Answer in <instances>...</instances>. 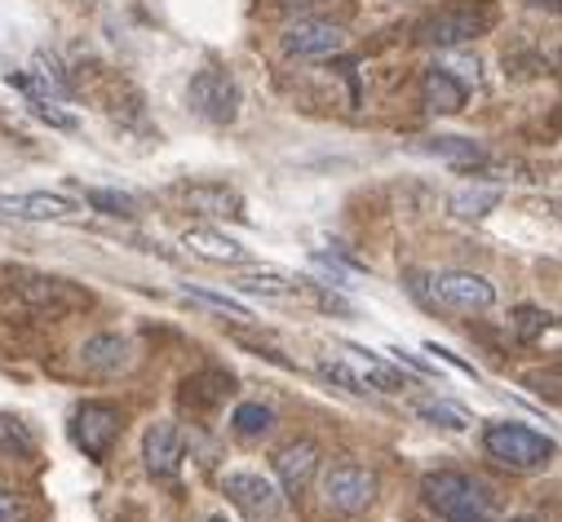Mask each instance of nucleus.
<instances>
[{
  "label": "nucleus",
  "mask_w": 562,
  "mask_h": 522,
  "mask_svg": "<svg viewBox=\"0 0 562 522\" xmlns=\"http://www.w3.org/2000/svg\"><path fill=\"white\" fill-rule=\"evenodd\" d=\"M93 297L76 288L71 280L36 275V271H10L0 266V319L32 315V319H67L76 310H89Z\"/></svg>",
  "instance_id": "nucleus-1"
},
{
  "label": "nucleus",
  "mask_w": 562,
  "mask_h": 522,
  "mask_svg": "<svg viewBox=\"0 0 562 522\" xmlns=\"http://www.w3.org/2000/svg\"><path fill=\"white\" fill-rule=\"evenodd\" d=\"M483 447L492 461L509 465V469H540L553 461V439L518 425V421H496L483 430Z\"/></svg>",
  "instance_id": "nucleus-2"
},
{
  "label": "nucleus",
  "mask_w": 562,
  "mask_h": 522,
  "mask_svg": "<svg viewBox=\"0 0 562 522\" xmlns=\"http://www.w3.org/2000/svg\"><path fill=\"white\" fill-rule=\"evenodd\" d=\"M187 102H191V111H195L200 120H209V124H231V120L239 115V84H235L231 71L204 67V71L191 76Z\"/></svg>",
  "instance_id": "nucleus-3"
},
{
  "label": "nucleus",
  "mask_w": 562,
  "mask_h": 522,
  "mask_svg": "<svg viewBox=\"0 0 562 522\" xmlns=\"http://www.w3.org/2000/svg\"><path fill=\"white\" fill-rule=\"evenodd\" d=\"M492 23H496L492 10L452 5V10H439V14H430L426 23H420V27H416V41H420V45H435V49H457V45L483 36Z\"/></svg>",
  "instance_id": "nucleus-4"
},
{
  "label": "nucleus",
  "mask_w": 562,
  "mask_h": 522,
  "mask_svg": "<svg viewBox=\"0 0 562 522\" xmlns=\"http://www.w3.org/2000/svg\"><path fill=\"white\" fill-rule=\"evenodd\" d=\"M120 434V412L111 404H85L71 417V439L89 461H102Z\"/></svg>",
  "instance_id": "nucleus-5"
},
{
  "label": "nucleus",
  "mask_w": 562,
  "mask_h": 522,
  "mask_svg": "<svg viewBox=\"0 0 562 522\" xmlns=\"http://www.w3.org/2000/svg\"><path fill=\"white\" fill-rule=\"evenodd\" d=\"M346 49V27L328 23V19H297L284 32V54L293 58H333Z\"/></svg>",
  "instance_id": "nucleus-6"
},
{
  "label": "nucleus",
  "mask_w": 562,
  "mask_h": 522,
  "mask_svg": "<svg viewBox=\"0 0 562 522\" xmlns=\"http://www.w3.org/2000/svg\"><path fill=\"white\" fill-rule=\"evenodd\" d=\"M324 496L341 513H363L372 504V496H376V474L363 469V465H337L324 478Z\"/></svg>",
  "instance_id": "nucleus-7"
},
{
  "label": "nucleus",
  "mask_w": 562,
  "mask_h": 522,
  "mask_svg": "<svg viewBox=\"0 0 562 522\" xmlns=\"http://www.w3.org/2000/svg\"><path fill=\"white\" fill-rule=\"evenodd\" d=\"M435 302L448 306V310H487L496 302V288L483 280V275H470V271H448V275H435Z\"/></svg>",
  "instance_id": "nucleus-8"
},
{
  "label": "nucleus",
  "mask_w": 562,
  "mask_h": 522,
  "mask_svg": "<svg viewBox=\"0 0 562 522\" xmlns=\"http://www.w3.org/2000/svg\"><path fill=\"white\" fill-rule=\"evenodd\" d=\"M0 213L19 222H67L80 213V200L58 191H27V195H0Z\"/></svg>",
  "instance_id": "nucleus-9"
},
{
  "label": "nucleus",
  "mask_w": 562,
  "mask_h": 522,
  "mask_svg": "<svg viewBox=\"0 0 562 522\" xmlns=\"http://www.w3.org/2000/svg\"><path fill=\"white\" fill-rule=\"evenodd\" d=\"M222 491L231 496V504H239L248 518H274L279 509H284V496H279V487L261 474H226Z\"/></svg>",
  "instance_id": "nucleus-10"
},
{
  "label": "nucleus",
  "mask_w": 562,
  "mask_h": 522,
  "mask_svg": "<svg viewBox=\"0 0 562 522\" xmlns=\"http://www.w3.org/2000/svg\"><path fill=\"white\" fill-rule=\"evenodd\" d=\"M182 452H187V443H182V430L173 421H156L143 439V461L156 478H173L182 469Z\"/></svg>",
  "instance_id": "nucleus-11"
},
{
  "label": "nucleus",
  "mask_w": 562,
  "mask_h": 522,
  "mask_svg": "<svg viewBox=\"0 0 562 522\" xmlns=\"http://www.w3.org/2000/svg\"><path fill=\"white\" fill-rule=\"evenodd\" d=\"M315 469H319V447L306 443V439L274 452V474H279V487H284L289 496H302L311 487Z\"/></svg>",
  "instance_id": "nucleus-12"
},
{
  "label": "nucleus",
  "mask_w": 562,
  "mask_h": 522,
  "mask_svg": "<svg viewBox=\"0 0 562 522\" xmlns=\"http://www.w3.org/2000/svg\"><path fill=\"white\" fill-rule=\"evenodd\" d=\"M80 363L85 372H98V376H115L133 363V341L128 337H115V332H98L80 345Z\"/></svg>",
  "instance_id": "nucleus-13"
},
{
  "label": "nucleus",
  "mask_w": 562,
  "mask_h": 522,
  "mask_svg": "<svg viewBox=\"0 0 562 522\" xmlns=\"http://www.w3.org/2000/svg\"><path fill=\"white\" fill-rule=\"evenodd\" d=\"M182 200L191 213H204V217H231V222H244V195L222 186V182H200V186H182Z\"/></svg>",
  "instance_id": "nucleus-14"
},
{
  "label": "nucleus",
  "mask_w": 562,
  "mask_h": 522,
  "mask_svg": "<svg viewBox=\"0 0 562 522\" xmlns=\"http://www.w3.org/2000/svg\"><path fill=\"white\" fill-rule=\"evenodd\" d=\"M182 248L195 252V257H204V261H217V266H239V261H248V248H244L239 239L213 230V226L187 230V235H182Z\"/></svg>",
  "instance_id": "nucleus-15"
},
{
  "label": "nucleus",
  "mask_w": 562,
  "mask_h": 522,
  "mask_svg": "<svg viewBox=\"0 0 562 522\" xmlns=\"http://www.w3.org/2000/svg\"><path fill=\"white\" fill-rule=\"evenodd\" d=\"M470 491H474V483H470L465 474H457V469L426 474V483H420V496H426V504L439 509V513H452Z\"/></svg>",
  "instance_id": "nucleus-16"
},
{
  "label": "nucleus",
  "mask_w": 562,
  "mask_h": 522,
  "mask_svg": "<svg viewBox=\"0 0 562 522\" xmlns=\"http://www.w3.org/2000/svg\"><path fill=\"white\" fill-rule=\"evenodd\" d=\"M420 89H426V106L435 115H457L465 106V84L452 71H443V67L426 71V84H420Z\"/></svg>",
  "instance_id": "nucleus-17"
},
{
  "label": "nucleus",
  "mask_w": 562,
  "mask_h": 522,
  "mask_svg": "<svg viewBox=\"0 0 562 522\" xmlns=\"http://www.w3.org/2000/svg\"><path fill=\"white\" fill-rule=\"evenodd\" d=\"M346 359L368 376L372 389H381V395H398V389H407V376H403L398 367H390L385 359H376V354H368V350H359V345H346Z\"/></svg>",
  "instance_id": "nucleus-18"
},
{
  "label": "nucleus",
  "mask_w": 562,
  "mask_h": 522,
  "mask_svg": "<svg viewBox=\"0 0 562 522\" xmlns=\"http://www.w3.org/2000/svg\"><path fill=\"white\" fill-rule=\"evenodd\" d=\"M231 385H235L231 372H204V376H191L182 385V399L195 404V408H213V404H222L231 395Z\"/></svg>",
  "instance_id": "nucleus-19"
},
{
  "label": "nucleus",
  "mask_w": 562,
  "mask_h": 522,
  "mask_svg": "<svg viewBox=\"0 0 562 522\" xmlns=\"http://www.w3.org/2000/svg\"><path fill=\"white\" fill-rule=\"evenodd\" d=\"M426 151L452 160L457 169H479L487 160V151L479 143H470V138H426Z\"/></svg>",
  "instance_id": "nucleus-20"
},
{
  "label": "nucleus",
  "mask_w": 562,
  "mask_h": 522,
  "mask_svg": "<svg viewBox=\"0 0 562 522\" xmlns=\"http://www.w3.org/2000/svg\"><path fill=\"white\" fill-rule=\"evenodd\" d=\"M501 204V186H461L452 195V213L457 217H487Z\"/></svg>",
  "instance_id": "nucleus-21"
},
{
  "label": "nucleus",
  "mask_w": 562,
  "mask_h": 522,
  "mask_svg": "<svg viewBox=\"0 0 562 522\" xmlns=\"http://www.w3.org/2000/svg\"><path fill=\"white\" fill-rule=\"evenodd\" d=\"M235 288H239V293H252V297H293L302 284L274 275V271H257V275H239Z\"/></svg>",
  "instance_id": "nucleus-22"
},
{
  "label": "nucleus",
  "mask_w": 562,
  "mask_h": 522,
  "mask_svg": "<svg viewBox=\"0 0 562 522\" xmlns=\"http://www.w3.org/2000/svg\"><path fill=\"white\" fill-rule=\"evenodd\" d=\"M231 425H235L239 439H261V434L274 430V412L266 404H239L235 417H231Z\"/></svg>",
  "instance_id": "nucleus-23"
},
{
  "label": "nucleus",
  "mask_w": 562,
  "mask_h": 522,
  "mask_svg": "<svg viewBox=\"0 0 562 522\" xmlns=\"http://www.w3.org/2000/svg\"><path fill=\"white\" fill-rule=\"evenodd\" d=\"M32 452H36L32 430H27L19 417L0 412V456H32Z\"/></svg>",
  "instance_id": "nucleus-24"
},
{
  "label": "nucleus",
  "mask_w": 562,
  "mask_h": 522,
  "mask_svg": "<svg viewBox=\"0 0 562 522\" xmlns=\"http://www.w3.org/2000/svg\"><path fill=\"white\" fill-rule=\"evenodd\" d=\"M416 417H420V421H430V425H443V430H470V412L457 408V404H443V399L416 404Z\"/></svg>",
  "instance_id": "nucleus-25"
},
{
  "label": "nucleus",
  "mask_w": 562,
  "mask_h": 522,
  "mask_svg": "<svg viewBox=\"0 0 562 522\" xmlns=\"http://www.w3.org/2000/svg\"><path fill=\"white\" fill-rule=\"evenodd\" d=\"M448 522H492V496H487V487L483 483H474V491L452 509V513H443Z\"/></svg>",
  "instance_id": "nucleus-26"
},
{
  "label": "nucleus",
  "mask_w": 562,
  "mask_h": 522,
  "mask_svg": "<svg viewBox=\"0 0 562 522\" xmlns=\"http://www.w3.org/2000/svg\"><path fill=\"white\" fill-rule=\"evenodd\" d=\"M549 324H553V315H544V310H536V306H518L514 319H509V328H514L518 341H536V337H544Z\"/></svg>",
  "instance_id": "nucleus-27"
},
{
  "label": "nucleus",
  "mask_w": 562,
  "mask_h": 522,
  "mask_svg": "<svg viewBox=\"0 0 562 522\" xmlns=\"http://www.w3.org/2000/svg\"><path fill=\"white\" fill-rule=\"evenodd\" d=\"M27 106H32V115L36 120H45V124H54V128H76V115H67L54 98H41V93H27Z\"/></svg>",
  "instance_id": "nucleus-28"
},
{
  "label": "nucleus",
  "mask_w": 562,
  "mask_h": 522,
  "mask_svg": "<svg viewBox=\"0 0 562 522\" xmlns=\"http://www.w3.org/2000/svg\"><path fill=\"white\" fill-rule=\"evenodd\" d=\"M191 297L195 302H204V306H213V310H226L231 319H252V310L248 306H239L235 297H226V293H209V288H191Z\"/></svg>",
  "instance_id": "nucleus-29"
},
{
  "label": "nucleus",
  "mask_w": 562,
  "mask_h": 522,
  "mask_svg": "<svg viewBox=\"0 0 562 522\" xmlns=\"http://www.w3.org/2000/svg\"><path fill=\"white\" fill-rule=\"evenodd\" d=\"M89 204L93 208H102V213H115V217H133V200L128 195H120V191H89Z\"/></svg>",
  "instance_id": "nucleus-30"
},
{
  "label": "nucleus",
  "mask_w": 562,
  "mask_h": 522,
  "mask_svg": "<svg viewBox=\"0 0 562 522\" xmlns=\"http://www.w3.org/2000/svg\"><path fill=\"white\" fill-rule=\"evenodd\" d=\"M390 354H398V363H412V367H416L420 376H430V363H420L416 354H407V350H390Z\"/></svg>",
  "instance_id": "nucleus-31"
},
{
  "label": "nucleus",
  "mask_w": 562,
  "mask_h": 522,
  "mask_svg": "<svg viewBox=\"0 0 562 522\" xmlns=\"http://www.w3.org/2000/svg\"><path fill=\"white\" fill-rule=\"evenodd\" d=\"M14 496H5V491H0V522H14Z\"/></svg>",
  "instance_id": "nucleus-32"
},
{
  "label": "nucleus",
  "mask_w": 562,
  "mask_h": 522,
  "mask_svg": "<svg viewBox=\"0 0 562 522\" xmlns=\"http://www.w3.org/2000/svg\"><path fill=\"white\" fill-rule=\"evenodd\" d=\"M527 5H544V10H558V0H527Z\"/></svg>",
  "instance_id": "nucleus-33"
},
{
  "label": "nucleus",
  "mask_w": 562,
  "mask_h": 522,
  "mask_svg": "<svg viewBox=\"0 0 562 522\" xmlns=\"http://www.w3.org/2000/svg\"><path fill=\"white\" fill-rule=\"evenodd\" d=\"M509 522H540V518H509Z\"/></svg>",
  "instance_id": "nucleus-34"
},
{
  "label": "nucleus",
  "mask_w": 562,
  "mask_h": 522,
  "mask_svg": "<svg viewBox=\"0 0 562 522\" xmlns=\"http://www.w3.org/2000/svg\"><path fill=\"white\" fill-rule=\"evenodd\" d=\"M213 522H222V518H213Z\"/></svg>",
  "instance_id": "nucleus-35"
}]
</instances>
